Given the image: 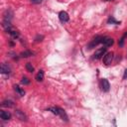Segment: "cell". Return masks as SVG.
<instances>
[{
	"mask_svg": "<svg viewBox=\"0 0 127 127\" xmlns=\"http://www.w3.org/2000/svg\"><path fill=\"white\" fill-rule=\"evenodd\" d=\"M104 1H114V0H104Z\"/></svg>",
	"mask_w": 127,
	"mask_h": 127,
	"instance_id": "24",
	"label": "cell"
},
{
	"mask_svg": "<svg viewBox=\"0 0 127 127\" xmlns=\"http://www.w3.org/2000/svg\"><path fill=\"white\" fill-rule=\"evenodd\" d=\"M113 43H114V41L111 38H103V40H102V44L105 47H111L113 45Z\"/></svg>",
	"mask_w": 127,
	"mask_h": 127,
	"instance_id": "8",
	"label": "cell"
},
{
	"mask_svg": "<svg viewBox=\"0 0 127 127\" xmlns=\"http://www.w3.org/2000/svg\"><path fill=\"white\" fill-rule=\"evenodd\" d=\"M9 34L11 35V37L13 39H17L18 37H19V33H18L17 31H15V30H12L10 33H9Z\"/></svg>",
	"mask_w": 127,
	"mask_h": 127,
	"instance_id": "17",
	"label": "cell"
},
{
	"mask_svg": "<svg viewBox=\"0 0 127 127\" xmlns=\"http://www.w3.org/2000/svg\"><path fill=\"white\" fill-rule=\"evenodd\" d=\"M1 106L2 107H13L14 106V103L12 100H4L2 103H1Z\"/></svg>",
	"mask_w": 127,
	"mask_h": 127,
	"instance_id": "11",
	"label": "cell"
},
{
	"mask_svg": "<svg viewBox=\"0 0 127 127\" xmlns=\"http://www.w3.org/2000/svg\"><path fill=\"white\" fill-rule=\"evenodd\" d=\"M21 82H22V84H24V86H27V84L30 83V81H29V79H28L27 78H23L22 81H21Z\"/></svg>",
	"mask_w": 127,
	"mask_h": 127,
	"instance_id": "20",
	"label": "cell"
},
{
	"mask_svg": "<svg viewBox=\"0 0 127 127\" xmlns=\"http://www.w3.org/2000/svg\"><path fill=\"white\" fill-rule=\"evenodd\" d=\"M36 79L38 82H42L44 79V70H40V72L37 74V76H36Z\"/></svg>",
	"mask_w": 127,
	"mask_h": 127,
	"instance_id": "15",
	"label": "cell"
},
{
	"mask_svg": "<svg viewBox=\"0 0 127 127\" xmlns=\"http://www.w3.org/2000/svg\"><path fill=\"white\" fill-rule=\"evenodd\" d=\"M58 110H59V116H60L63 120H65L66 122H68V121H69V117H68L67 113H66V111H65L64 109H62L61 107H58Z\"/></svg>",
	"mask_w": 127,
	"mask_h": 127,
	"instance_id": "5",
	"label": "cell"
},
{
	"mask_svg": "<svg viewBox=\"0 0 127 127\" xmlns=\"http://www.w3.org/2000/svg\"><path fill=\"white\" fill-rule=\"evenodd\" d=\"M26 70L29 73H33V72H34V67H33L30 63H28V64H26Z\"/></svg>",
	"mask_w": 127,
	"mask_h": 127,
	"instance_id": "18",
	"label": "cell"
},
{
	"mask_svg": "<svg viewBox=\"0 0 127 127\" xmlns=\"http://www.w3.org/2000/svg\"><path fill=\"white\" fill-rule=\"evenodd\" d=\"M15 115H16V117H17L18 119H20V120H22V121H26V120H27L26 115L23 113L21 110H16V111H15Z\"/></svg>",
	"mask_w": 127,
	"mask_h": 127,
	"instance_id": "7",
	"label": "cell"
},
{
	"mask_svg": "<svg viewBox=\"0 0 127 127\" xmlns=\"http://www.w3.org/2000/svg\"><path fill=\"white\" fill-rule=\"evenodd\" d=\"M14 89H15V91H16V92H17L20 96H24L25 91H24V89H22L20 86H14Z\"/></svg>",
	"mask_w": 127,
	"mask_h": 127,
	"instance_id": "14",
	"label": "cell"
},
{
	"mask_svg": "<svg viewBox=\"0 0 127 127\" xmlns=\"http://www.w3.org/2000/svg\"><path fill=\"white\" fill-rule=\"evenodd\" d=\"M43 39H44V36H37L36 37V38H35V41L36 42H42V41H43Z\"/></svg>",
	"mask_w": 127,
	"mask_h": 127,
	"instance_id": "21",
	"label": "cell"
},
{
	"mask_svg": "<svg viewBox=\"0 0 127 127\" xmlns=\"http://www.w3.org/2000/svg\"><path fill=\"white\" fill-rule=\"evenodd\" d=\"M112 60H113V54L111 53V52H109V53H105L104 57H103V63H104L106 66L110 65Z\"/></svg>",
	"mask_w": 127,
	"mask_h": 127,
	"instance_id": "1",
	"label": "cell"
},
{
	"mask_svg": "<svg viewBox=\"0 0 127 127\" xmlns=\"http://www.w3.org/2000/svg\"><path fill=\"white\" fill-rule=\"evenodd\" d=\"M126 37H127V32H125V34L122 36L121 38H120V40H119V43H118V44H119L120 47H123V45H124V40H125Z\"/></svg>",
	"mask_w": 127,
	"mask_h": 127,
	"instance_id": "16",
	"label": "cell"
},
{
	"mask_svg": "<svg viewBox=\"0 0 127 127\" xmlns=\"http://www.w3.org/2000/svg\"><path fill=\"white\" fill-rule=\"evenodd\" d=\"M9 73H10L9 66L6 64H2L1 65V74H9Z\"/></svg>",
	"mask_w": 127,
	"mask_h": 127,
	"instance_id": "10",
	"label": "cell"
},
{
	"mask_svg": "<svg viewBox=\"0 0 127 127\" xmlns=\"http://www.w3.org/2000/svg\"><path fill=\"white\" fill-rule=\"evenodd\" d=\"M31 2L34 4H40L42 2V0H31Z\"/></svg>",
	"mask_w": 127,
	"mask_h": 127,
	"instance_id": "22",
	"label": "cell"
},
{
	"mask_svg": "<svg viewBox=\"0 0 127 127\" xmlns=\"http://www.w3.org/2000/svg\"><path fill=\"white\" fill-rule=\"evenodd\" d=\"M0 117H1V119H3V120H9L11 118V114H10V112H8V111H1L0 112Z\"/></svg>",
	"mask_w": 127,
	"mask_h": 127,
	"instance_id": "9",
	"label": "cell"
},
{
	"mask_svg": "<svg viewBox=\"0 0 127 127\" xmlns=\"http://www.w3.org/2000/svg\"><path fill=\"white\" fill-rule=\"evenodd\" d=\"M102 40H103L102 37H96V38H95L94 40H93L90 44H89V46H88V47H89V49L94 48V47H95V46H97L99 43H102Z\"/></svg>",
	"mask_w": 127,
	"mask_h": 127,
	"instance_id": "4",
	"label": "cell"
},
{
	"mask_svg": "<svg viewBox=\"0 0 127 127\" xmlns=\"http://www.w3.org/2000/svg\"><path fill=\"white\" fill-rule=\"evenodd\" d=\"M59 18H60V21L62 23H67L70 20V16L69 14L66 12V11H61L59 14Z\"/></svg>",
	"mask_w": 127,
	"mask_h": 127,
	"instance_id": "2",
	"label": "cell"
},
{
	"mask_svg": "<svg viewBox=\"0 0 127 127\" xmlns=\"http://www.w3.org/2000/svg\"><path fill=\"white\" fill-rule=\"evenodd\" d=\"M13 17V12L11 10H7L5 13H4V19L5 20H9L10 21Z\"/></svg>",
	"mask_w": 127,
	"mask_h": 127,
	"instance_id": "12",
	"label": "cell"
},
{
	"mask_svg": "<svg viewBox=\"0 0 127 127\" xmlns=\"http://www.w3.org/2000/svg\"><path fill=\"white\" fill-rule=\"evenodd\" d=\"M33 55H34V53L31 51H24L20 54V57L21 58H28V57H31V56H33Z\"/></svg>",
	"mask_w": 127,
	"mask_h": 127,
	"instance_id": "13",
	"label": "cell"
},
{
	"mask_svg": "<svg viewBox=\"0 0 127 127\" xmlns=\"http://www.w3.org/2000/svg\"><path fill=\"white\" fill-rule=\"evenodd\" d=\"M101 87H102V90H103V91H105V92L109 91V88H110V84H109V82H108V81H107V79L103 78L102 81H101Z\"/></svg>",
	"mask_w": 127,
	"mask_h": 127,
	"instance_id": "3",
	"label": "cell"
},
{
	"mask_svg": "<svg viewBox=\"0 0 127 127\" xmlns=\"http://www.w3.org/2000/svg\"><path fill=\"white\" fill-rule=\"evenodd\" d=\"M105 52H106V49L105 48H101L99 50H97L94 54V58L95 59H100L103 55H105Z\"/></svg>",
	"mask_w": 127,
	"mask_h": 127,
	"instance_id": "6",
	"label": "cell"
},
{
	"mask_svg": "<svg viewBox=\"0 0 127 127\" xmlns=\"http://www.w3.org/2000/svg\"><path fill=\"white\" fill-rule=\"evenodd\" d=\"M126 78H127V69L125 70V72H124V76H123V78H124V79H125Z\"/></svg>",
	"mask_w": 127,
	"mask_h": 127,
	"instance_id": "23",
	"label": "cell"
},
{
	"mask_svg": "<svg viewBox=\"0 0 127 127\" xmlns=\"http://www.w3.org/2000/svg\"><path fill=\"white\" fill-rule=\"evenodd\" d=\"M107 22H108V24H116V25H117V24H120V22L116 21L113 17H110L109 19H108V21H107Z\"/></svg>",
	"mask_w": 127,
	"mask_h": 127,
	"instance_id": "19",
	"label": "cell"
}]
</instances>
